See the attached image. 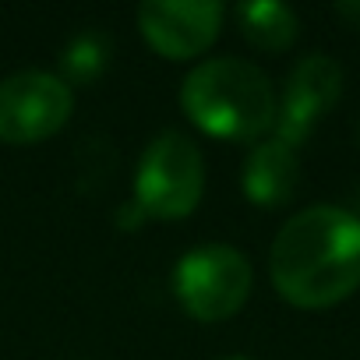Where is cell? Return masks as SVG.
I'll use <instances>...</instances> for the list:
<instances>
[{"instance_id": "obj_8", "label": "cell", "mask_w": 360, "mask_h": 360, "mask_svg": "<svg viewBox=\"0 0 360 360\" xmlns=\"http://www.w3.org/2000/svg\"><path fill=\"white\" fill-rule=\"evenodd\" d=\"M240 184H244V195L255 205H265V209L286 205L293 198L297 184H300V155H297V148L279 141V138L258 141L244 159Z\"/></svg>"}, {"instance_id": "obj_5", "label": "cell", "mask_w": 360, "mask_h": 360, "mask_svg": "<svg viewBox=\"0 0 360 360\" xmlns=\"http://www.w3.org/2000/svg\"><path fill=\"white\" fill-rule=\"evenodd\" d=\"M75 110L71 85L53 71H18L0 82V141L32 145L57 134Z\"/></svg>"}, {"instance_id": "obj_2", "label": "cell", "mask_w": 360, "mask_h": 360, "mask_svg": "<svg viewBox=\"0 0 360 360\" xmlns=\"http://www.w3.org/2000/svg\"><path fill=\"white\" fill-rule=\"evenodd\" d=\"M180 106L205 134L255 141L276 127L279 96L258 64L244 57H209L188 71Z\"/></svg>"}, {"instance_id": "obj_4", "label": "cell", "mask_w": 360, "mask_h": 360, "mask_svg": "<svg viewBox=\"0 0 360 360\" xmlns=\"http://www.w3.org/2000/svg\"><path fill=\"white\" fill-rule=\"evenodd\" d=\"M251 262L230 244L191 248L173 269V293L191 318L223 321L233 318L251 297Z\"/></svg>"}, {"instance_id": "obj_3", "label": "cell", "mask_w": 360, "mask_h": 360, "mask_svg": "<svg viewBox=\"0 0 360 360\" xmlns=\"http://www.w3.org/2000/svg\"><path fill=\"white\" fill-rule=\"evenodd\" d=\"M205 162L184 131H159L134 169V202L155 219H184L198 209Z\"/></svg>"}, {"instance_id": "obj_9", "label": "cell", "mask_w": 360, "mask_h": 360, "mask_svg": "<svg viewBox=\"0 0 360 360\" xmlns=\"http://www.w3.org/2000/svg\"><path fill=\"white\" fill-rule=\"evenodd\" d=\"M237 22L244 39L269 53L290 50L300 32L297 11L290 4H279V0H248V4L237 8Z\"/></svg>"}, {"instance_id": "obj_13", "label": "cell", "mask_w": 360, "mask_h": 360, "mask_svg": "<svg viewBox=\"0 0 360 360\" xmlns=\"http://www.w3.org/2000/svg\"><path fill=\"white\" fill-rule=\"evenodd\" d=\"M356 141H360V120H356Z\"/></svg>"}, {"instance_id": "obj_7", "label": "cell", "mask_w": 360, "mask_h": 360, "mask_svg": "<svg viewBox=\"0 0 360 360\" xmlns=\"http://www.w3.org/2000/svg\"><path fill=\"white\" fill-rule=\"evenodd\" d=\"M223 25V4L216 0H145L138 8V29L148 46L169 60H188L209 50Z\"/></svg>"}, {"instance_id": "obj_11", "label": "cell", "mask_w": 360, "mask_h": 360, "mask_svg": "<svg viewBox=\"0 0 360 360\" xmlns=\"http://www.w3.org/2000/svg\"><path fill=\"white\" fill-rule=\"evenodd\" d=\"M335 15H339L346 25L360 29V0H339V4H335Z\"/></svg>"}, {"instance_id": "obj_1", "label": "cell", "mask_w": 360, "mask_h": 360, "mask_svg": "<svg viewBox=\"0 0 360 360\" xmlns=\"http://www.w3.org/2000/svg\"><path fill=\"white\" fill-rule=\"evenodd\" d=\"M272 286L307 311L339 304L360 286V219L339 205L290 216L269 251Z\"/></svg>"}, {"instance_id": "obj_10", "label": "cell", "mask_w": 360, "mask_h": 360, "mask_svg": "<svg viewBox=\"0 0 360 360\" xmlns=\"http://www.w3.org/2000/svg\"><path fill=\"white\" fill-rule=\"evenodd\" d=\"M103 68H106V43L92 32L78 36L64 53V71L71 82H92Z\"/></svg>"}, {"instance_id": "obj_6", "label": "cell", "mask_w": 360, "mask_h": 360, "mask_svg": "<svg viewBox=\"0 0 360 360\" xmlns=\"http://www.w3.org/2000/svg\"><path fill=\"white\" fill-rule=\"evenodd\" d=\"M339 96H342V68L328 53H307L304 60H297V68L283 85L272 138L300 148L307 134L318 127V120L339 103Z\"/></svg>"}, {"instance_id": "obj_12", "label": "cell", "mask_w": 360, "mask_h": 360, "mask_svg": "<svg viewBox=\"0 0 360 360\" xmlns=\"http://www.w3.org/2000/svg\"><path fill=\"white\" fill-rule=\"evenodd\" d=\"M219 360H251V356H240V353H237V356H219Z\"/></svg>"}]
</instances>
